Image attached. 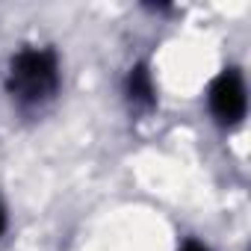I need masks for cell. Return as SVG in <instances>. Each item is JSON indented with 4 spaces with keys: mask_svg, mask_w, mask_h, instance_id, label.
<instances>
[{
    "mask_svg": "<svg viewBox=\"0 0 251 251\" xmlns=\"http://www.w3.org/2000/svg\"><path fill=\"white\" fill-rule=\"evenodd\" d=\"M6 89L15 103L21 106H42L59 89V62L56 53L48 48H27L21 50L6 77Z\"/></svg>",
    "mask_w": 251,
    "mask_h": 251,
    "instance_id": "obj_1",
    "label": "cell"
},
{
    "mask_svg": "<svg viewBox=\"0 0 251 251\" xmlns=\"http://www.w3.org/2000/svg\"><path fill=\"white\" fill-rule=\"evenodd\" d=\"M245 106H248V98H245L242 74L236 68L222 71L210 86V112L222 124H236V121H242Z\"/></svg>",
    "mask_w": 251,
    "mask_h": 251,
    "instance_id": "obj_2",
    "label": "cell"
},
{
    "mask_svg": "<svg viewBox=\"0 0 251 251\" xmlns=\"http://www.w3.org/2000/svg\"><path fill=\"white\" fill-rule=\"evenodd\" d=\"M180 251H207V248H204L201 242H186V245H183Z\"/></svg>",
    "mask_w": 251,
    "mask_h": 251,
    "instance_id": "obj_4",
    "label": "cell"
},
{
    "mask_svg": "<svg viewBox=\"0 0 251 251\" xmlns=\"http://www.w3.org/2000/svg\"><path fill=\"white\" fill-rule=\"evenodd\" d=\"M6 230V210H3V204H0V233Z\"/></svg>",
    "mask_w": 251,
    "mask_h": 251,
    "instance_id": "obj_5",
    "label": "cell"
},
{
    "mask_svg": "<svg viewBox=\"0 0 251 251\" xmlns=\"http://www.w3.org/2000/svg\"><path fill=\"white\" fill-rule=\"evenodd\" d=\"M124 92H127V100L133 106H154V80H151V71L145 65H136L130 68L127 74V83H124Z\"/></svg>",
    "mask_w": 251,
    "mask_h": 251,
    "instance_id": "obj_3",
    "label": "cell"
}]
</instances>
